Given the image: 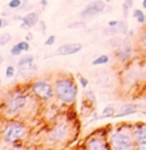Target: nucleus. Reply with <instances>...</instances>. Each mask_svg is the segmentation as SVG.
Listing matches in <instances>:
<instances>
[{"instance_id": "nucleus-1", "label": "nucleus", "mask_w": 146, "mask_h": 150, "mask_svg": "<svg viewBox=\"0 0 146 150\" xmlns=\"http://www.w3.org/2000/svg\"><path fill=\"white\" fill-rule=\"evenodd\" d=\"M55 93L61 101L71 103L77 98L78 87L70 79H61L55 84Z\"/></svg>"}, {"instance_id": "nucleus-2", "label": "nucleus", "mask_w": 146, "mask_h": 150, "mask_svg": "<svg viewBox=\"0 0 146 150\" xmlns=\"http://www.w3.org/2000/svg\"><path fill=\"white\" fill-rule=\"evenodd\" d=\"M25 126L18 123H13L6 127L4 132V140L6 143H14V141L22 139L25 135Z\"/></svg>"}, {"instance_id": "nucleus-3", "label": "nucleus", "mask_w": 146, "mask_h": 150, "mask_svg": "<svg viewBox=\"0 0 146 150\" xmlns=\"http://www.w3.org/2000/svg\"><path fill=\"white\" fill-rule=\"evenodd\" d=\"M111 144L112 148L117 150L131 149L133 148V140L128 133L124 132H117L111 137Z\"/></svg>"}, {"instance_id": "nucleus-4", "label": "nucleus", "mask_w": 146, "mask_h": 150, "mask_svg": "<svg viewBox=\"0 0 146 150\" xmlns=\"http://www.w3.org/2000/svg\"><path fill=\"white\" fill-rule=\"evenodd\" d=\"M26 103V96L22 93H15V94H12L9 98H8V101H7V108L8 110L12 113L18 112L21 109H23V107Z\"/></svg>"}, {"instance_id": "nucleus-5", "label": "nucleus", "mask_w": 146, "mask_h": 150, "mask_svg": "<svg viewBox=\"0 0 146 150\" xmlns=\"http://www.w3.org/2000/svg\"><path fill=\"white\" fill-rule=\"evenodd\" d=\"M32 92L38 98L42 100H48L53 96V88L46 81H38L32 85Z\"/></svg>"}, {"instance_id": "nucleus-6", "label": "nucleus", "mask_w": 146, "mask_h": 150, "mask_svg": "<svg viewBox=\"0 0 146 150\" xmlns=\"http://www.w3.org/2000/svg\"><path fill=\"white\" fill-rule=\"evenodd\" d=\"M105 9V4L102 0H96L90 2L85 9L81 12V17L82 18H89V17H94L97 14L102 13Z\"/></svg>"}, {"instance_id": "nucleus-7", "label": "nucleus", "mask_w": 146, "mask_h": 150, "mask_svg": "<svg viewBox=\"0 0 146 150\" xmlns=\"http://www.w3.org/2000/svg\"><path fill=\"white\" fill-rule=\"evenodd\" d=\"M17 67H18L20 74L22 76L30 75V74L36 72L38 70V68L33 64V56L32 55H27V56L22 57L20 60V62L17 63Z\"/></svg>"}, {"instance_id": "nucleus-8", "label": "nucleus", "mask_w": 146, "mask_h": 150, "mask_svg": "<svg viewBox=\"0 0 146 150\" xmlns=\"http://www.w3.org/2000/svg\"><path fill=\"white\" fill-rule=\"evenodd\" d=\"M81 50H82V45L80 42H69L60 46L56 50V55H62V56L72 55V54H77Z\"/></svg>"}, {"instance_id": "nucleus-9", "label": "nucleus", "mask_w": 146, "mask_h": 150, "mask_svg": "<svg viewBox=\"0 0 146 150\" xmlns=\"http://www.w3.org/2000/svg\"><path fill=\"white\" fill-rule=\"evenodd\" d=\"M69 135V126L66 124H61L56 126L50 133H49V139L50 141H63Z\"/></svg>"}, {"instance_id": "nucleus-10", "label": "nucleus", "mask_w": 146, "mask_h": 150, "mask_svg": "<svg viewBox=\"0 0 146 150\" xmlns=\"http://www.w3.org/2000/svg\"><path fill=\"white\" fill-rule=\"evenodd\" d=\"M20 20H22L23 24H22V28H32L39 22V14L36 12H32V13H29L26 14L24 17H18Z\"/></svg>"}, {"instance_id": "nucleus-11", "label": "nucleus", "mask_w": 146, "mask_h": 150, "mask_svg": "<svg viewBox=\"0 0 146 150\" xmlns=\"http://www.w3.org/2000/svg\"><path fill=\"white\" fill-rule=\"evenodd\" d=\"M88 149L93 150H100V149H109L110 146L106 144V142L100 138H93L88 141Z\"/></svg>"}, {"instance_id": "nucleus-12", "label": "nucleus", "mask_w": 146, "mask_h": 150, "mask_svg": "<svg viewBox=\"0 0 146 150\" xmlns=\"http://www.w3.org/2000/svg\"><path fill=\"white\" fill-rule=\"evenodd\" d=\"M135 138L139 144H146V126H139L134 133Z\"/></svg>"}, {"instance_id": "nucleus-13", "label": "nucleus", "mask_w": 146, "mask_h": 150, "mask_svg": "<svg viewBox=\"0 0 146 150\" xmlns=\"http://www.w3.org/2000/svg\"><path fill=\"white\" fill-rule=\"evenodd\" d=\"M137 111V109L135 107H131V105H126L124 108H122L121 112L119 115H117V117H122V116H127V115H131V113H135Z\"/></svg>"}, {"instance_id": "nucleus-14", "label": "nucleus", "mask_w": 146, "mask_h": 150, "mask_svg": "<svg viewBox=\"0 0 146 150\" xmlns=\"http://www.w3.org/2000/svg\"><path fill=\"white\" fill-rule=\"evenodd\" d=\"M133 16H134L135 18H137V22L138 23H140V24L142 23H145L146 15L140 9H135L134 13H133Z\"/></svg>"}, {"instance_id": "nucleus-15", "label": "nucleus", "mask_w": 146, "mask_h": 150, "mask_svg": "<svg viewBox=\"0 0 146 150\" xmlns=\"http://www.w3.org/2000/svg\"><path fill=\"white\" fill-rule=\"evenodd\" d=\"M133 4H134V0H124L123 1V5H122V12H123V15L127 16L128 13L130 11V8L133 7Z\"/></svg>"}, {"instance_id": "nucleus-16", "label": "nucleus", "mask_w": 146, "mask_h": 150, "mask_svg": "<svg viewBox=\"0 0 146 150\" xmlns=\"http://www.w3.org/2000/svg\"><path fill=\"white\" fill-rule=\"evenodd\" d=\"M110 61V57L107 55H100L98 56L96 60L93 61V65H100V64H105Z\"/></svg>"}, {"instance_id": "nucleus-17", "label": "nucleus", "mask_w": 146, "mask_h": 150, "mask_svg": "<svg viewBox=\"0 0 146 150\" xmlns=\"http://www.w3.org/2000/svg\"><path fill=\"white\" fill-rule=\"evenodd\" d=\"M12 40V36L9 35V33H1L0 35V46H5V45H7L9 41Z\"/></svg>"}, {"instance_id": "nucleus-18", "label": "nucleus", "mask_w": 146, "mask_h": 150, "mask_svg": "<svg viewBox=\"0 0 146 150\" xmlns=\"http://www.w3.org/2000/svg\"><path fill=\"white\" fill-rule=\"evenodd\" d=\"M130 55H131V48H130V47H127V48H124V50L121 52L120 60H121V61H126V60H128V59L130 57Z\"/></svg>"}, {"instance_id": "nucleus-19", "label": "nucleus", "mask_w": 146, "mask_h": 150, "mask_svg": "<svg viewBox=\"0 0 146 150\" xmlns=\"http://www.w3.org/2000/svg\"><path fill=\"white\" fill-rule=\"evenodd\" d=\"M113 115H114V108L109 105V107H106V108L104 109L102 117H111V116H113Z\"/></svg>"}, {"instance_id": "nucleus-20", "label": "nucleus", "mask_w": 146, "mask_h": 150, "mask_svg": "<svg viewBox=\"0 0 146 150\" xmlns=\"http://www.w3.org/2000/svg\"><path fill=\"white\" fill-rule=\"evenodd\" d=\"M22 52H23L22 48L18 46V44H16V45H14V46L12 47V50H11V54L14 55V56H18Z\"/></svg>"}, {"instance_id": "nucleus-21", "label": "nucleus", "mask_w": 146, "mask_h": 150, "mask_svg": "<svg viewBox=\"0 0 146 150\" xmlns=\"http://www.w3.org/2000/svg\"><path fill=\"white\" fill-rule=\"evenodd\" d=\"M5 75H6V78H13V77H14V75H15V68H14V67H12V65L7 67Z\"/></svg>"}, {"instance_id": "nucleus-22", "label": "nucleus", "mask_w": 146, "mask_h": 150, "mask_svg": "<svg viewBox=\"0 0 146 150\" xmlns=\"http://www.w3.org/2000/svg\"><path fill=\"white\" fill-rule=\"evenodd\" d=\"M21 5H22V1H21V0H11V1H9V4H8L9 8H13V9L18 8Z\"/></svg>"}, {"instance_id": "nucleus-23", "label": "nucleus", "mask_w": 146, "mask_h": 150, "mask_svg": "<svg viewBox=\"0 0 146 150\" xmlns=\"http://www.w3.org/2000/svg\"><path fill=\"white\" fill-rule=\"evenodd\" d=\"M18 46L22 48L23 52H27V50H30V45H29L27 41H21V42H18Z\"/></svg>"}, {"instance_id": "nucleus-24", "label": "nucleus", "mask_w": 146, "mask_h": 150, "mask_svg": "<svg viewBox=\"0 0 146 150\" xmlns=\"http://www.w3.org/2000/svg\"><path fill=\"white\" fill-rule=\"evenodd\" d=\"M86 24L84 22H75V23H72V24H69V29H75V28H85Z\"/></svg>"}, {"instance_id": "nucleus-25", "label": "nucleus", "mask_w": 146, "mask_h": 150, "mask_svg": "<svg viewBox=\"0 0 146 150\" xmlns=\"http://www.w3.org/2000/svg\"><path fill=\"white\" fill-rule=\"evenodd\" d=\"M55 39H56L55 36H49L48 39H47L46 42H45V45H46V46H51V45L55 42Z\"/></svg>"}, {"instance_id": "nucleus-26", "label": "nucleus", "mask_w": 146, "mask_h": 150, "mask_svg": "<svg viewBox=\"0 0 146 150\" xmlns=\"http://www.w3.org/2000/svg\"><path fill=\"white\" fill-rule=\"evenodd\" d=\"M80 84H81L82 87L86 88L88 86V80H87L86 78H84V77H81V78H80Z\"/></svg>"}, {"instance_id": "nucleus-27", "label": "nucleus", "mask_w": 146, "mask_h": 150, "mask_svg": "<svg viewBox=\"0 0 146 150\" xmlns=\"http://www.w3.org/2000/svg\"><path fill=\"white\" fill-rule=\"evenodd\" d=\"M119 23V21H110L109 22V26H117Z\"/></svg>"}, {"instance_id": "nucleus-28", "label": "nucleus", "mask_w": 146, "mask_h": 150, "mask_svg": "<svg viewBox=\"0 0 146 150\" xmlns=\"http://www.w3.org/2000/svg\"><path fill=\"white\" fill-rule=\"evenodd\" d=\"M142 44L144 45L146 47V32L144 33V36H143V38H142Z\"/></svg>"}, {"instance_id": "nucleus-29", "label": "nucleus", "mask_w": 146, "mask_h": 150, "mask_svg": "<svg viewBox=\"0 0 146 150\" xmlns=\"http://www.w3.org/2000/svg\"><path fill=\"white\" fill-rule=\"evenodd\" d=\"M40 4H41L44 7H46V6H47V4H48V1H47V0H41V1H40Z\"/></svg>"}, {"instance_id": "nucleus-30", "label": "nucleus", "mask_w": 146, "mask_h": 150, "mask_svg": "<svg viewBox=\"0 0 146 150\" xmlns=\"http://www.w3.org/2000/svg\"><path fill=\"white\" fill-rule=\"evenodd\" d=\"M31 38H32V35H31V33H30V32H29V33H27V35H26V40H27V41H29V40H30V39H31Z\"/></svg>"}, {"instance_id": "nucleus-31", "label": "nucleus", "mask_w": 146, "mask_h": 150, "mask_svg": "<svg viewBox=\"0 0 146 150\" xmlns=\"http://www.w3.org/2000/svg\"><path fill=\"white\" fill-rule=\"evenodd\" d=\"M2 62H4V57H2V55H0V65L2 64Z\"/></svg>"}, {"instance_id": "nucleus-32", "label": "nucleus", "mask_w": 146, "mask_h": 150, "mask_svg": "<svg viewBox=\"0 0 146 150\" xmlns=\"http://www.w3.org/2000/svg\"><path fill=\"white\" fill-rule=\"evenodd\" d=\"M4 26V21H2V18H0V28H2Z\"/></svg>"}, {"instance_id": "nucleus-33", "label": "nucleus", "mask_w": 146, "mask_h": 150, "mask_svg": "<svg viewBox=\"0 0 146 150\" xmlns=\"http://www.w3.org/2000/svg\"><path fill=\"white\" fill-rule=\"evenodd\" d=\"M143 7L146 8V0H143Z\"/></svg>"}, {"instance_id": "nucleus-34", "label": "nucleus", "mask_w": 146, "mask_h": 150, "mask_svg": "<svg viewBox=\"0 0 146 150\" xmlns=\"http://www.w3.org/2000/svg\"><path fill=\"white\" fill-rule=\"evenodd\" d=\"M106 1H111V0H106Z\"/></svg>"}, {"instance_id": "nucleus-35", "label": "nucleus", "mask_w": 146, "mask_h": 150, "mask_svg": "<svg viewBox=\"0 0 146 150\" xmlns=\"http://www.w3.org/2000/svg\"><path fill=\"white\" fill-rule=\"evenodd\" d=\"M145 23H146V18H145Z\"/></svg>"}, {"instance_id": "nucleus-36", "label": "nucleus", "mask_w": 146, "mask_h": 150, "mask_svg": "<svg viewBox=\"0 0 146 150\" xmlns=\"http://www.w3.org/2000/svg\"><path fill=\"white\" fill-rule=\"evenodd\" d=\"M24 1H27V0H24Z\"/></svg>"}]
</instances>
